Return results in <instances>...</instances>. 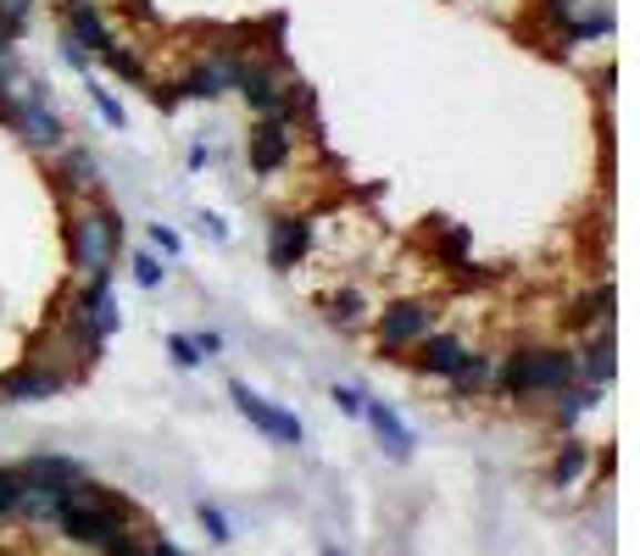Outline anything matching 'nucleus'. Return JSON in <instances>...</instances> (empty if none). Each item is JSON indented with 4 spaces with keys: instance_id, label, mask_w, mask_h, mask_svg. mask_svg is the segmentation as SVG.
Listing matches in <instances>:
<instances>
[{
    "instance_id": "obj_10",
    "label": "nucleus",
    "mask_w": 640,
    "mask_h": 556,
    "mask_svg": "<svg viewBox=\"0 0 640 556\" xmlns=\"http://www.w3.org/2000/svg\"><path fill=\"white\" fill-rule=\"evenodd\" d=\"M429 306H396V312H385V323H379V334H385V345H407V340H418V334H429Z\"/></svg>"
},
{
    "instance_id": "obj_22",
    "label": "nucleus",
    "mask_w": 640,
    "mask_h": 556,
    "mask_svg": "<svg viewBox=\"0 0 640 556\" xmlns=\"http://www.w3.org/2000/svg\"><path fill=\"white\" fill-rule=\"evenodd\" d=\"M201 523H206V534H212V539H228V523H223V512H217V506H201Z\"/></svg>"
},
{
    "instance_id": "obj_26",
    "label": "nucleus",
    "mask_w": 640,
    "mask_h": 556,
    "mask_svg": "<svg viewBox=\"0 0 640 556\" xmlns=\"http://www.w3.org/2000/svg\"><path fill=\"white\" fill-rule=\"evenodd\" d=\"M151 556H184V550H173L167 539H156V545H151Z\"/></svg>"
},
{
    "instance_id": "obj_6",
    "label": "nucleus",
    "mask_w": 640,
    "mask_h": 556,
    "mask_svg": "<svg viewBox=\"0 0 640 556\" xmlns=\"http://www.w3.org/2000/svg\"><path fill=\"white\" fill-rule=\"evenodd\" d=\"M234 406L262 428V434H273V439H284V445H301V417H289V412H278V406H267L256 390H245V384H234Z\"/></svg>"
},
{
    "instance_id": "obj_5",
    "label": "nucleus",
    "mask_w": 640,
    "mask_h": 556,
    "mask_svg": "<svg viewBox=\"0 0 640 556\" xmlns=\"http://www.w3.org/2000/svg\"><path fill=\"white\" fill-rule=\"evenodd\" d=\"M62 18H68V40H73L79 51L101 57L106 46H118L112 29H106V18L95 12V0H62Z\"/></svg>"
},
{
    "instance_id": "obj_16",
    "label": "nucleus",
    "mask_w": 640,
    "mask_h": 556,
    "mask_svg": "<svg viewBox=\"0 0 640 556\" xmlns=\"http://www.w3.org/2000/svg\"><path fill=\"white\" fill-rule=\"evenodd\" d=\"M29 12H34V0H0V23H7V29H29Z\"/></svg>"
},
{
    "instance_id": "obj_8",
    "label": "nucleus",
    "mask_w": 640,
    "mask_h": 556,
    "mask_svg": "<svg viewBox=\"0 0 640 556\" xmlns=\"http://www.w3.org/2000/svg\"><path fill=\"white\" fill-rule=\"evenodd\" d=\"M424 367H429V373H446V378H457V384H474V378H479V362H474L457 340H429V345H424Z\"/></svg>"
},
{
    "instance_id": "obj_1",
    "label": "nucleus",
    "mask_w": 640,
    "mask_h": 556,
    "mask_svg": "<svg viewBox=\"0 0 640 556\" xmlns=\"http://www.w3.org/2000/svg\"><path fill=\"white\" fill-rule=\"evenodd\" d=\"M68 245H73V267L84 279H112V262H118V245H123V218L106 212V206L73 212Z\"/></svg>"
},
{
    "instance_id": "obj_14",
    "label": "nucleus",
    "mask_w": 640,
    "mask_h": 556,
    "mask_svg": "<svg viewBox=\"0 0 640 556\" xmlns=\"http://www.w3.org/2000/svg\"><path fill=\"white\" fill-rule=\"evenodd\" d=\"M223 90H228V57L195 68V73L179 84V95H190V101H212V95H223Z\"/></svg>"
},
{
    "instance_id": "obj_15",
    "label": "nucleus",
    "mask_w": 640,
    "mask_h": 556,
    "mask_svg": "<svg viewBox=\"0 0 640 556\" xmlns=\"http://www.w3.org/2000/svg\"><path fill=\"white\" fill-rule=\"evenodd\" d=\"M101 62H106V68H112L118 79H129V84L140 79V62H134V57H129L123 46H106V51H101Z\"/></svg>"
},
{
    "instance_id": "obj_17",
    "label": "nucleus",
    "mask_w": 640,
    "mask_h": 556,
    "mask_svg": "<svg viewBox=\"0 0 640 556\" xmlns=\"http://www.w3.org/2000/svg\"><path fill=\"white\" fill-rule=\"evenodd\" d=\"M90 101H95V112H101L112 129H123V107H118V101H112V90H101L95 79H90Z\"/></svg>"
},
{
    "instance_id": "obj_12",
    "label": "nucleus",
    "mask_w": 640,
    "mask_h": 556,
    "mask_svg": "<svg viewBox=\"0 0 640 556\" xmlns=\"http://www.w3.org/2000/svg\"><path fill=\"white\" fill-rule=\"evenodd\" d=\"M306 240H312V229H306L301 218H278V223H273V245H267V251H273V267H289V262L306 251Z\"/></svg>"
},
{
    "instance_id": "obj_3",
    "label": "nucleus",
    "mask_w": 640,
    "mask_h": 556,
    "mask_svg": "<svg viewBox=\"0 0 640 556\" xmlns=\"http://www.w3.org/2000/svg\"><path fill=\"white\" fill-rule=\"evenodd\" d=\"M568 378H573V362L557 356V351H529V356H512V362H507V390H512V395L562 390Z\"/></svg>"
},
{
    "instance_id": "obj_24",
    "label": "nucleus",
    "mask_w": 640,
    "mask_h": 556,
    "mask_svg": "<svg viewBox=\"0 0 640 556\" xmlns=\"http://www.w3.org/2000/svg\"><path fill=\"white\" fill-rule=\"evenodd\" d=\"M18 40H23L18 29H7V23H0V57H12V51H18Z\"/></svg>"
},
{
    "instance_id": "obj_13",
    "label": "nucleus",
    "mask_w": 640,
    "mask_h": 556,
    "mask_svg": "<svg viewBox=\"0 0 640 556\" xmlns=\"http://www.w3.org/2000/svg\"><path fill=\"white\" fill-rule=\"evenodd\" d=\"M363 412H368V423L379 428V439H385V451H390L396 462H402V456H413V434L402 428V417H396L385 401H374V406H363Z\"/></svg>"
},
{
    "instance_id": "obj_9",
    "label": "nucleus",
    "mask_w": 640,
    "mask_h": 556,
    "mask_svg": "<svg viewBox=\"0 0 640 556\" xmlns=\"http://www.w3.org/2000/svg\"><path fill=\"white\" fill-rule=\"evenodd\" d=\"M284 156H289V134H284L278 118H267V123L251 134V168H256V173H278Z\"/></svg>"
},
{
    "instance_id": "obj_4",
    "label": "nucleus",
    "mask_w": 640,
    "mask_h": 556,
    "mask_svg": "<svg viewBox=\"0 0 640 556\" xmlns=\"http://www.w3.org/2000/svg\"><path fill=\"white\" fill-rule=\"evenodd\" d=\"M7 129H12L29 151H62V140H68V129H62V118H57L51 101H18L12 118H7Z\"/></svg>"
},
{
    "instance_id": "obj_20",
    "label": "nucleus",
    "mask_w": 640,
    "mask_h": 556,
    "mask_svg": "<svg viewBox=\"0 0 640 556\" xmlns=\"http://www.w3.org/2000/svg\"><path fill=\"white\" fill-rule=\"evenodd\" d=\"M590 373H596V378H612V340H601V345L590 351Z\"/></svg>"
},
{
    "instance_id": "obj_19",
    "label": "nucleus",
    "mask_w": 640,
    "mask_h": 556,
    "mask_svg": "<svg viewBox=\"0 0 640 556\" xmlns=\"http://www.w3.org/2000/svg\"><path fill=\"white\" fill-rule=\"evenodd\" d=\"M167 351H173V362H179V367H195V362H201V345H195V340H184V334H173V340H167Z\"/></svg>"
},
{
    "instance_id": "obj_2",
    "label": "nucleus",
    "mask_w": 640,
    "mask_h": 556,
    "mask_svg": "<svg viewBox=\"0 0 640 556\" xmlns=\"http://www.w3.org/2000/svg\"><path fill=\"white\" fill-rule=\"evenodd\" d=\"M68 328L84 351H101L118 328V295H112V279H84V295L73 301L68 312Z\"/></svg>"
},
{
    "instance_id": "obj_11",
    "label": "nucleus",
    "mask_w": 640,
    "mask_h": 556,
    "mask_svg": "<svg viewBox=\"0 0 640 556\" xmlns=\"http://www.w3.org/2000/svg\"><path fill=\"white\" fill-rule=\"evenodd\" d=\"M57 184H62L68 195H84V190H95V184H101V173H95V156H90V151H62V162H57Z\"/></svg>"
},
{
    "instance_id": "obj_25",
    "label": "nucleus",
    "mask_w": 640,
    "mask_h": 556,
    "mask_svg": "<svg viewBox=\"0 0 640 556\" xmlns=\"http://www.w3.org/2000/svg\"><path fill=\"white\" fill-rule=\"evenodd\" d=\"M335 401H341L346 412H363V395H357V390H335Z\"/></svg>"
},
{
    "instance_id": "obj_7",
    "label": "nucleus",
    "mask_w": 640,
    "mask_h": 556,
    "mask_svg": "<svg viewBox=\"0 0 640 556\" xmlns=\"http://www.w3.org/2000/svg\"><path fill=\"white\" fill-rule=\"evenodd\" d=\"M62 384H68V378H62L57 367L29 362V367H18V373L0 378V401H45V395H57Z\"/></svg>"
},
{
    "instance_id": "obj_21",
    "label": "nucleus",
    "mask_w": 640,
    "mask_h": 556,
    "mask_svg": "<svg viewBox=\"0 0 640 556\" xmlns=\"http://www.w3.org/2000/svg\"><path fill=\"white\" fill-rule=\"evenodd\" d=\"M579 467H585V451H579V445H568V451H562V462H557V478L568 484V478H573Z\"/></svg>"
},
{
    "instance_id": "obj_23",
    "label": "nucleus",
    "mask_w": 640,
    "mask_h": 556,
    "mask_svg": "<svg viewBox=\"0 0 640 556\" xmlns=\"http://www.w3.org/2000/svg\"><path fill=\"white\" fill-rule=\"evenodd\" d=\"M151 240H156V245H162V251H167V256H173V251H179V234H173V229H162V223H156V229H151Z\"/></svg>"
},
{
    "instance_id": "obj_27",
    "label": "nucleus",
    "mask_w": 640,
    "mask_h": 556,
    "mask_svg": "<svg viewBox=\"0 0 640 556\" xmlns=\"http://www.w3.org/2000/svg\"><path fill=\"white\" fill-rule=\"evenodd\" d=\"M329 556H341V550H329Z\"/></svg>"
},
{
    "instance_id": "obj_18",
    "label": "nucleus",
    "mask_w": 640,
    "mask_h": 556,
    "mask_svg": "<svg viewBox=\"0 0 640 556\" xmlns=\"http://www.w3.org/2000/svg\"><path fill=\"white\" fill-rule=\"evenodd\" d=\"M162 273H167V267H162L151 251H140V256H134V279H140L145 290H156V284H162Z\"/></svg>"
}]
</instances>
